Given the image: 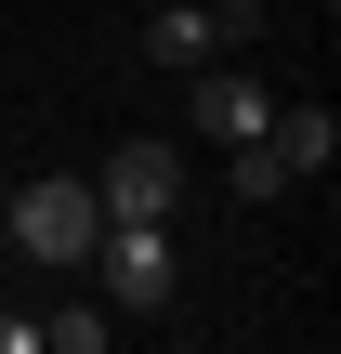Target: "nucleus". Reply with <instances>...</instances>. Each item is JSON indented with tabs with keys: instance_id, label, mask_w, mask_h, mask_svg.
Wrapping results in <instances>:
<instances>
[{
	"instance_id": "nucleus-1",
	"label": "nucleus",
	"mask_w": 341,
	"mask_h": 354,
	"mask_svg": "<svg viewBox=\"0 0 341 354\" xmlns=\"http://www.w3.org/2000/svg\"><path fill=\"white\" fill-rule=\"evenodd\" d=\"M92 184L79 171H39V184H13V250L26 263H92Z\"/></svg>"
},
{
	"instance_id": "nucleus-2",
	"label": "nucleus",
	"mask_w": 341,
	"mask_h": 354,
	"mask_svg": "<svg viewBox=\"0 0 341 354\" xmlns=\"http://www.w3.org/2000/svg\"><path fill=\"white\" fill-rule=\"evenodd\" d=\"M92 210H105V223H171V210H184V145H158V131L118 145V158L92 171Z\"/></svg>"
},
{
	"instance_id": "nucleus-3",
	"label": "nucleus",
	"mask_w": 341,
	"mask_h": 354,
	"mask_svg": "<svg viewBox=\"0 0 341 354\" xmlns=\"http://www.w3.org/2000/svg\"><path fill=\"white\" fill-rule=\"evenodd\" d=\"M250 26H263V0H171V13H145V66H171V79H184V66L237 53Z\"/></svg>"
},
{
	"instance_id": "nucleus-4",
	"label": "nucleus",
	"mask_w": 341,
	"mask_h": 354,
	"mask_svg": "<svg viewBox=\"0 0 341 354\" xmlns=\"http://www.w3.org/2000/svg\"><path fill=\"white\" fill-rule=\"evenodd\" d=\"M92 263H105V302L118 315H158L171 302V223H92Z\"/></svg>"
},
{
	"instance_id": "nucleus-5",
	"label": "nucleus",
	"mask_w": 341,
	"mask_h": 354,
	"mask_svg": "<svg viewBox=\"0 0 341 354\" xmlns=\"http://www.w3.org/2000/svg\"><path fill=\"white\" fill-rule=\"evenodd\" d=\"M184 79H197L184 105H197V131H210V145H263V118H276V92H263L250 66H223V53H210V66H184Z\"/></svg>"
},
{
	"instance_id": "nucleus-6",
	"label": "nucleus",
	"mask_w": 341,
	"mask_h": 354,
	"mask_svg": "<svg viewBox=\"0 0 341 354\" xmlns=\"http://www.w3.org/2000/svg\"><path fill=\"white\" fill-rule=\"evenodd\" d=\"M263 145L289 158V184H329V158H341V118H329V105H289V92H276V118H263Z\"/></svg>"
},
{
	"instance_id": "nucleus-7",
	"label": "nucleus",
	"mask_w": 341,
	"mask_h": 354,
	"mask_svg": "<svg viewBox=\"0 0 341 354\" xmlns=\"http://www.w3.org/2000/svg\"><path fill=\"white\" fill-rule=\"evenodd\" d=\"M223 184L263 210V197H289V158H276V145H223Z\"/></svg>"
}]
</instances>
